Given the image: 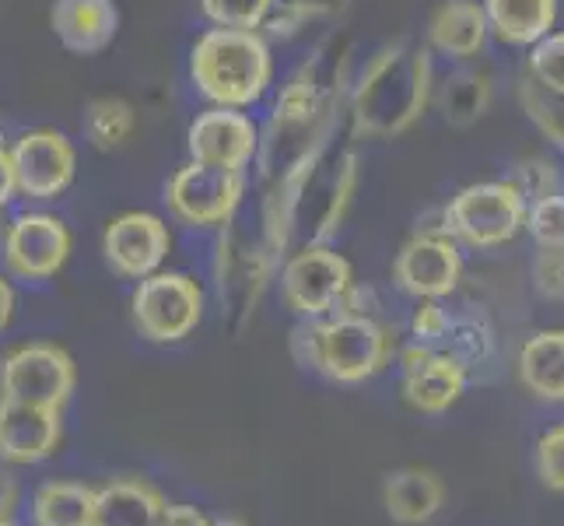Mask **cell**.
<instances>
[{
    "mask_svg": "<svg viewBox=\"0 0 564 526\" xmlns=\"http://www.w3.org/2000/svg\"><path fill=\"white\" fill-rule=\"evenodd\" d=\"M527 222V197L512 180H488L463 186L442 211V232L463 246L495 249L512 243Z\"/></svg>",
    "mask_w": 564,
    "mask_h": 526,
    "instance_id": "obj_3",
    "label": "cell"
},
{
    "mask_svg": "<svg viewBox=\"0 0 564 526\" xmlns=\"http://www.w3.org/2000/svg\"><path fill=\"white\" fill-rule=\"evenodd\" d=\"M85 138L91 141V148L99 151H112L127 144V138L138 127V112L127 99H116V95H102V99H91L85 109Z\"/></svg>",
    "mask_w": 564,
    "mask_h": 526,
    "instance_id": "obj_25",
    "label": "cell"
},
{
    "mask_svg": "<svg viewBox=\"0 0 564 526\" xmlns=\"http://www.w3.org/2000/svg\"><path fill=\"white\" fill-rule=\"evenodd\" d=\"M61 411L0 397V460L43 463L61 446Z\"/></svg>",
    "mask_w": 564,
    "mask_h": 526,
    "instance_id": "obj_15",
    "label": "cell"
},
{
    "mask_svg": "<svg viewBox=\"0 0 564 526\" xmlns=\"http://www.w3.org/2000/svg\"><path fill=\"white\" fill-rule=\"evenodd\" d=\"M397 285L414 299H445L459 288L463 253L453 236L438 228H424L397 253L393 264Z\"/></svg>",
    "mask_w": 564,
    "mask_h": 526,
    "instance_id": "obj_10",
    "label": "cell"
},
{
    "mask_svg": "<svg viewBox=\"0 0 564 526\" xmlns=\"http://www.w3.org/2000/svg\"><path fill=\"white\" fill-rule=\"evenodd\" d=\"M480 8L498 43L530 50L543 35L557 29L561 0H480Z\"/></svg>",
    "mask_w": 564,
    "mask_h": 526,
    "instance_id": "obj_19",
    "label": "cell"
},
{
    "mask_svg": "<svg viewBox=\"0 0 564 526\" xmlns=\"http://www.w3.org/2000/svg\"><path fill=\"white\" fill-rule=\"evenodd\" d=\"M207 526H249V523L239 516H218V519H207Z\"/></svg>",
    "mask_w": 564,
    "mask_h": 526,
    "instance_id": "obj_38",
    "label": "cell"
},
{
    "mask_svg": "<svg viewBox=\"0 0 564 526\" xmlns=\"http://www.w3.org/2000/svg\"><path fill=\"white\" fill-rule=\"evenodd\" d=\"M449 326H453V320H449V313H445V309L438 305V299H421L417 313H414V320H411V337H414L417 344L438 347V344L445 341V334H449Z\"/></svg>",
    "mask_w": 564,
    "mask_h": 526,
    "instance_id": "obj_32",
    "label": "cell"
},
{
    "mask_svg": "<svg viewBox=\"0 0 564 526\" xmlns=\"http://www.w3.org/2000/svg\"><path fill=\"white\" fill-rule=\"evenodd\" d=\"M197 88L214 106L246 109L263 99L274 77L270 46L260 32L249 29H210L197 39L189 56Z\"/></svg>",
    "mask_w": 564,
    "mask_h": 526,
    "instance_id": "obj_2",
    "label": "cell"
},
{
    "mask_svg": "<svg viewBox=\"0 0 564 526\" xmlns=\"http://www.w3.org/2000/svg\"><path fill=\"white\" fill-rule=\"evenodd\" d=\"M53 32L70 53H99L106 50L116 29H120V11L112 0H56L53 4Z\"/></svg>",
    "mask_w": 564,
    "mask_h": 526,
    "instance_id": "obj_17",
    "label": "cell"
},
{
    "mask_svg": "<svg viewBox=\"0 0 564 526\" xmlns=\"http://www.w3.org/2000/svg\"><path fill=\"white\" fill-rule=\"evenodd\" d=\"M11 169L14 190L35 201H53L74 180L77 151L61 130H29L11 148Z\"/></svg>",
    "mask_w": 564,
    "mask_h": 526,
    "instance_id": "obj_12",
    "label": "cell"
},
{
    "mask_svg": "<svg viewBox=\"0 0 564 526\" xmlns=\"http://www.w3.org/2000/svg\"><path fill=\"white\" fill-rule=\"evenodd\" d=\"M165 526H207V516L193 509V505H169Z\"/></svg>",
    "mask_w": 564,
    "mask_h": 526,
    "instance_id": "obj_34",
    "label": "cell"
},
{
    "mask_svg": "<svg viewBox=\"0 0 564 526\" xmlns=\"http://www.w3.org/2000/svg\"><path fill=\"white\" fill-rule=\"evenodd\" d=\"M533 285L543 299L564 302V249H540L533 257Z\"/></svg>",
    "mask_w": 564,
    "mask_h": 526,
    "instance_id": "obj_33",
    "label": "cell"
},
{
    "mask_svg": "<svg viewBox=\"0 0 564 526\" xmlns=\"http://www.w3.org/2000/svg\"><path fill=\"white\" fill-rule=\"evenodd\" d=\"M382 502H386V513L393 523L421 526L442 509L445 484L432 471H417V466H411V471H397L386 477Z\"/></svg>",
    "mask_w": 564,
    "mask_h": 526,
    "instance_id": "obj_21",
    "label": "cell"
},
{
    "mask_svg": "<svg viewBox=\"0 0 564 526\" xmlns=\"http://www.w3.org/2000/svg\"><path fill=\"white\" fill-rule=\"evenodd\" d=\"M169 249H172L169 225L159 218V214H148V211L120 214V218L109 222L106 236H102L106 264L120 278H133V281L154 275V270L165 264Z\"/></svg>",
    "mask_w": 564,
    "mask_h": 526,
    "instance_id": "obj_13",
    "label": "cell"
},
{
    "mask_svg": "<svg viewBox=\"0 0 564 526\" xmlns=\"http://www.w3.org/2000/svg\"><path fill=\"white\" fill-rule=\"evenodd\" d=\"M466 365L449 351H427L414 365L403 368V397L421 415H442L463 397Z\"/></svg>",
    "mask_w": 564,
    "mask_h": 526,
    "instance_id": "obj_16",
    "label": "cell"
},
{
    "mask_svg": "<svg viewBox=\"0 0 564 526\" xmlns=\"http://www.w3.org/2000/svg\"><path fill=\"white\" fill-rule=\"evenodd\" d=\"M70 257V232L56 214L32 211L4 232V267L22 281H46Z\"/></svg>",
    "mask_w": 564,
    "mask_h": 526,
    "instance_id": "obj_11",
    "label": "cell"
},
{
    "mask_svg": "<svg viewBox=\"0 0 564 526\" xmlns=\"http://www.w3.org/2000/svg\"><path fill=\"white\" fill-rule=\"evenodd\" d=\"M438 106H442L445 124H453V127L477 124L491 106V77L477 74V71L453 74L449 82H445L442 95H438Z\"/></svg>",
    "mask_w": 564,
    "mask_h": 526,
    "instance_id": "obj_24",
    "label": "cell"
},
{
    "mask_svg": "<svg viewBox=\"0 0 564 526\" xmlns=\"http://www.w3.org/2000/svg\"><path fill=\"white\" fill-rule=\"evenodd\" d=\"M242 193H246L242 172L189 162L172 175L165 201L183 222L200 225V228H218L236 218Z\"/></svg>",
    "mask_w": 564,
    "mask_h": 526,
    "instance_id": "obj_9",
    "label": "cell"
},
{
    "mask_svg": "<svg viewBox=\"0 0 564 526\" xmlns=\"http://www.w3.org/2000/svg\"><path fill=\"white\" fill-rule=\"evenodd\" d=\"M204 316V291L189 275L176 270H154L141 278L133 291V323L141 337L154 344H176L197 330Z\"/></svg>",
    "mask_w": 564,
    "mask_h": 526,
    "instance_id": "obj_6",
    "label": "cell"
},
{
    "mask_svg": "<svg viewBox=\"0 0 564 526\" xmlns=\"http://www.w3.org/2000/svg\"><path fill=\"white\" fill-rule=\"evenodd\" d=\"M527 77L551 92H564V29H554L530 46Z\"/></svg>",
    "mask_w": 564,
    "mask_h": 526,
    "instance_id": "obj_29",
    "label": "cell"
},
{
    "mask_svg": "<svg viewBox=\"0 0 564 526\" xmlns=\"http://www.w3.org/2000/svg\"><path fill=\"white\" fill-rule=\"evenodd\" d=\"M77 383L74 358L56 344H25L14 347L0 365V397L39 404V407H61L70 400Z\"/></svg>",
    "mask_w": 564,
    "mask_h": 526,
    "instance_id": "obj_8",
    "label": "cell"
},
{
    "mask_svg": "<svg viewBox=\"0 0 564 526\" xmlns=\"http://www.w3.org/2000/svg\"><path fill=\"white\" fill-rule=\"evenodd\" d=\"M18 505V484L8 471H0V519H11Z\"/></svg>",
    "mask_w": 564,
    "mask_h": 526,
    "instance_id": "obj_36",
    "label": "cell"
},
{
    "mask_svg": "<svg viewBox=\"0 0 564 526\" xmlns=\"http://www.w3.org/2000/svg\"><path fill=\"white\" fill-rule=\"evenodd\" d=\"M432 92V53L414 46H386L368 61L347 103L355 138H400L424 116Z\"/></svg>",
    "mask_w": 564,
    "mask_h": 526,
    "instance_id": "obj_1",
    "label": "cell"
},
{
    "mask_svg": "<svg viewBox=\"0 0 564 526\" xmlns=\"http://www.w3.org/2000/svg\"><path fill=\"white\" fill-rule=\"evenodd\" d=\"M522 228L530 232L540 249H564V190L551 193V197L530 201Z\"/></svg>",
    "mask_w": 564,
    "mask_h": 526,
    "instance_id": "obj_27",
    "label": "cell"
},
{
    "mask_svg": "<svg viewBox=\"0 0 564 526\" xmlns=\"http://www.w3.org/2000/svg\"><path fill=\"white\" fill-rule=\"evenodd\" d=\"M221 228H225L221 246H218L221 305H225V316L236 326H242V320L257 313V302L267 288V278L278 264V246L270 243L263 218L257 228H246L236 222H228Z\"/></svg>",
    "mask_w": 564,
    "mask_h": 526,
    "instance_id": "obj_5",
    "label": "cell"
},
{
    "mask_svg": "<svg viewBox=\"0 0 564 526\" xmlns=\"http://www.w3.org/2000/svg\"><path fill=\"white\" fill-rule=\"evenodd\" d=\"M278 0H200L204 14L218 29H249L260 32Z\"/></svg>",
    "mask_w": 564,
    "mask_h": 526,
    "instance_id": "obj_28",
    "label": "cell"
},
{
    "mask_svg": "<svg viewBox=\"0 0 564 526\" xmlns=\"http://www.w3.org/2000/svg\"><path fill=\"white\" fill-rule=\"evenodd\" d=\"M536 474L554 492H564V425L551 428L536 446Z\"/></svg>",
    "mask_w": 564,
    "mask_h": 526,
    "instance_id": "obj_31",
    "label": "cell"
},
{
    "mask_svg": "<svg viewBox=\"0 0 564 526\" xmlns=\"http://www.w3.org/2000/svg\"><path fill=\"white\" fill-rule=\"evenodd\" d=\"M11 316H14V288L8 285L4 275H0V334L8 330Z\"/></svg>",
    "mask_w": 564,
    "mask_h": 526,
    "instance_id": "obj_37",
    "label": "cell"
},
{
    "mask_svg": "<svg viewBox=\"0 0 564 526\" xmlns=\"http://www.w3.org/2000/svg\"><path fill=\"white\" fill-rule=\"evenodd\" d=\"M14 197V169H11V151L0 148V211L8 207V201Z\"/></svg>",
    "mask_w": 564,
    "mask_h": 526,
    "instance_id": "obj_35",
    "label": "cell"
},
{
    "mask_svg": "<svg viewBox=\"0 0 564 526\" xmlns=\"http://www.w3.org/2000/svg\"><path fill=\"white\" fill-rule=\"evenodd\" d=\"M95 489L77 481H50L35 492L32 523L35 526H91Z\"/></svg>",
    "mask_w": 564,
    "mask_h": 526,
    "instance_id": "obj_23",
    "label": "cell"
},
{
    "mask_svg": "<svg viewBox=\"0 0 564 526\" xmlns=\"http://www.w3.org/2000/svg\"><path fill=\"white\" fill-rule=\"evenodd\" d=\"M512 183L530 204V201H540V197H551V193H561L564 190V175L551 159H527V162L516 165Z\"/></svg>",
    "mask_w": 564,
    "mask_h": 526,
    "instance_id": "obj_30",
    "label": "cell"
},
{
    "mask_svg": "<svg viewBox=\"0 0 564 526\" xmlns=\"http://www.w3.org/2000/svg\"><path fill=\"white\" fill-rule=\"evenodd\" d=\"M519 103L527 120L543 133V141H551L564 154V92H551L530 77L519 82Z\"/></svg>",
    "mask_w": 564,
    "mask_h": 526,
    "instance_id": "obj_26",
    "label": "cell"
},
{
    "mask_svg": "<svg viewBox=\"0 0 564 526\" xmlns=\"http://www.w3.org/2000/svg\"><path fill=\"white\" fill-rule=\"evenodd\" d=\"M186 148H189V162L242 172L252 159H257L260 130L246 112L228 109V106H214L189 124Z\"/></svg>",
    "mask_w": 564,
    "mask_h": 526,
    "instance_id": "obj_14",
    "label": "cell"
},
{
    "mask_svg": "<svg viewBox=\"0 0 564 526\" xmlns=\"http://www.w3.org/2000/svg\"><path fill=\"white\" fill-rule=\"evenodd\" d=\"M351 285H355L351 264L323 243L295 249L281 267L284 302L299 316H329Z\"/></svg>",
    "mask_w": 564,
    "mask_h": 526,
    "instance_id": "obj_7",
    "label": "cell"
},
{
    "mask_svg": "<svg viewBox=\"0 0 564 526\" xmlns=\"http://www.w3.org/2000/svg\"><path fill=\"white\" fill-rule=\"evenodd\" d=\"M519 379L533 397L564 404V330H540L522 344Z\"/></svg>",
    "mask_w": 564,
    "mask_h": 526,
    "instance_id": "obj_22",
    "label": "cell"
},
{
    "mask_svg": "<svg viewBox=\"0 0 564 526\" xmlns=\"http://www.w3.org/2000/svg\"><path fill=\"white\" fill-rule=\"evenodd\" d=\"M393 337L397 334L379 316H323L316 368L337 383H365L397 355Z\"/></svg>",
    "mask_w": 564,
    "mask_h": 526,
    "instance_id": "obj_4",
    "label": "cell"
},
{
    "mask_svg": "<svg viewBox=\"0 0 564 526\" xmlns=\"http://www.w3.org/2000/svg\"><path fill=\"white\" fill-rule=\"evenodd\" d=\"M488 39L491 29L480 0H445L427 22V43L435 53L453 56V61H470L488 46Z\"/></svg>",
    "mask_w": 564,
    "mask_h": 526,
    "instance_id": "obj_18",
    "label": "cell"
},
{
    "mask_svg": "<svg viewBox=\"0 0 564 526\" xmlns=\"http://www.w3.org/2000/svg\"><path fill=\"white\" fill-rule=\"evenodd\" d=\"M0 526H14V523L11 519H0Z\"/></svg>",
    "mask_w": 564,
    "mask_h": 526,
    "instance_id": "obj_39",
    "label": "cell"
},
{
    "mask_svg": "<svg viewBox=\"0 0 564 526\" xmlns=\"http://www.w3.org/2000/svg\"><path fill=\"white\" fill-rule=\"evenodd\" d=\"M169 502L144 481H112L95 489L91 526H165Z\"/></svg>",
    "mask_w": 564,
    "mask_h": 526,
    "instance_id": "obj_20",
    "label": "cell"
}]
</instances>
